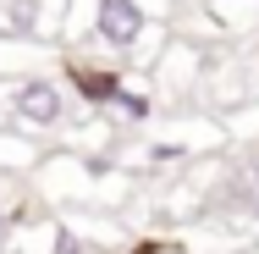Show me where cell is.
Here are the masks:
<instances>
[{
  "mask_svg": "<svg viewBox=\"0 0 259 254\" xmlns=\"http://www.w3.org/2000/svg\"><path fill=\"white\" fill-rule=\"evenodd\" d=\"M66 83L50 78V72H22V78H11L6 83V111H11V122H22V127H33V133H50L66 122Z\"/></svg>",
  "mask_w": 259,
  "mask_h": 254,
  "instance_id": "obj_1",
  "label": "cell"
},
{
  "mask_svg": "<svg viewBox=\"0 0 259 254\" xmlns=\"http://www.w3.org/2000/svg\"><path fill=\"white\" fill-rule=\"evenodd\" d=\"M89 33L110 55H133L149 33V6L144 0H89Z\"/></svg>",
  "mask_w": 259,
  "mask_h": 254,
  "instance_id": "obj_2",
  "label": "cell"
},
{
  "mask_svg": "<svg viewBox=\"0 0 259 254\" xmlns=\"http://www.w3.org/2000/svg\"><path fill=\"white\" fill-rule=\"evenodd\" d=\"M66 89L83 94L89 105H110V100H116V89H121V78H116V72H100V66H89V61H66Z\"/></svg>",
  "mask_w": 259,
  "mask_h": 254,
  "instance_id": "obj_3",
  "label": "cell"
},
{
  "mask_svg": "<svg viewBox=\"0 0 259 254\" xmlns=\"http://www.w3.org/2000/svg\"><path fill=\"white\" fill-rule=\"evenodd\" d=\"M110 111H116V116H127V122H144V116H149V111H155V100H149V94H138V89H127V83H121V89H116V100H110Z\"/></svg>",
  "mask_w": 259,
  "mask_h": 254,
  "instance_id": "obj_4",
  "label": "cell"
},
{
  "mask_svg": "<svg viewBox=\"0 0 259 254\" xmlns=\"http://www.w3.org/2000/svg\"><path fill=\"white\" fill-rule=\"evenodd\" d=\"M11 227H17V221H11V210L0 204V249H6V238H11Z\"/></svg>",
  "mask_w": 259,
  "mask_h": 254,
  "instance_id": "obj_5",
  "label": "cell"
},
{
  "mask_svg": "<svg viewBox=\"0 0 259 254\" xmlns=\"http://www.w3.org/2000/svg\"><path fill=\"white\" fill-rule=\"evenodd\" d=\"M221 6H259V0H221Z\"/></svg>",
  "mask_w": 259,
  "mask_h": 254,
  "instance_id": "obj_6",
  "label": "cell"
}]
</instances>
